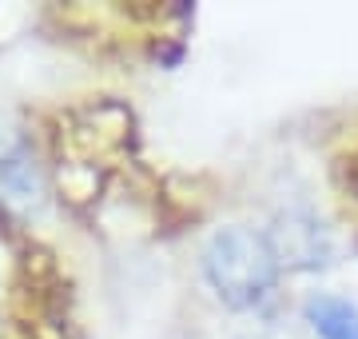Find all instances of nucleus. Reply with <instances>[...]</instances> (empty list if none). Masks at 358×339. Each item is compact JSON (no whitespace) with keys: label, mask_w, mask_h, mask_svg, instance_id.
I'll return each mask as SVG.
<instances>
[{"label":"nucleus","mask_w":358,"mask_h":339,"mask_svg":"<svg viewBox=\"0 0 358 339\" xmlns=\"http://www.w3.org/2000/svg\"><path fill=\"white\" fill-rule=\"evenodd\" d=\"M44 200H48V184H44L36 152L24 140L4 144L0 148V204L32 216L44 208Z\"/></svg>","instance_id":"3"},{"label":"nucleus","mask_w":358,"mask_h":339,"mask_svg":"<svg viewBox=\"0 0 358 339\" xmlns=\"http://www.w3.org/2000/svg\"><path fill=\"white\" fill-rule=\"evenodd\" d=\"M263 235H267L279 268L315 272L322 263H331V235L310 208H282Z\"/></svg>","instance_id":"2"},{"label":"nucleus","mask_w":358,"mask_h":339,"mask_svg":"<svg viewBox=\"0 0 358 339\" xmlns=\"http://www.w3.org/2000/svg\"><path fill=\"white\" fill-rule=\"evenodd\" d=\"M307 324L319 339H358V307L343 296L319 291L307 300Z\"/></svg>","instance_id":"4"},{"label":"nucleus","mask_w":358,"mask_h":339,"mask_svg":"<svg viewBox=\"0 0 358 339\" xmlns=\"http://www.w3.org/2000/svg\"><path fill=\"white\" fill-rule=\"evenodd\" d=\"M279 260L271 251L267 235L255 228H219L203 248V275L219 300L235 312H251L271 296L279 279Z\"/></svg>","instance_id":"1"}]
</instances>
